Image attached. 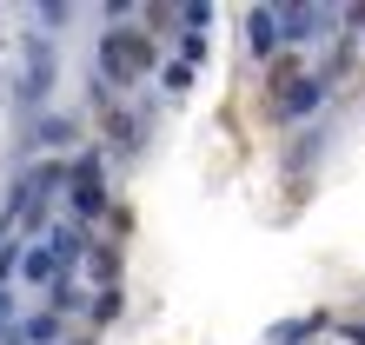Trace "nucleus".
Returning a JSON list of instances; mask_svg holds the SVG:
<instances>
[{
  "label": "nucleus",
  "instance_id": "423d86ee",
  "mask_svg": "<svg viewBox=\"0 0 365 345\" xmlns=\"http://www.w3.org/2000/svg\"><path fill=\"white\" fill-rule=\"evenodd\" d=\"M186 80H192V67L180 60V67H166V93H186Z\"/></svg>",
  "mask_w": 365,
  "mask_h": 345
},
{
  "label": "nucleus",
  "instance_id": "f257e3e1",
  "mask_svg": "<svg viewBox=\"0 0 365 345\" xmlns=\"http://www.w3.org/2000/svg\"><path fill=\"white\" fill-rule=\"evenodd\" d=\"M146 60H153V47H146V40H106V47H100V67H106V80H133L140 67H146Z\"/></svg>",
  "mask_w": 365,
  "mask_h": 345
},
{
  "label": "nucleus",
  "instance_id": "0eeeda50",
  "mask_svg": "<svg viewBox=\"0 0 365 345\" xmlns=\"http://www.w3.org/2000/svg\"><path fill=\"white\" fill-rule=\"evenodd\" d=\"M0 319H7V292H0Z\"/></svg>",
  "mask_w": 365,
  "mask_h": 345
},
{
  "label": "nucleus",
  "instance_id": "f03ea898",
  "mask_svg": "<svg viewBox=\"0 0 365 345\" xmlns=\"http://www.w3.org/2000/svg\"><path fill=\"white\" fill-rule=\"evenodd\" d=\"M73 212H80V220H100V212H106V192H100V160H93V153L73 166Z\"/></svg>",
  "mask_w": 365,
  "mask_h": 345
},
{
  "label": "nucleus",
  "instance_id": "39448f33",
  "mask_svg": "<svg viewBox=\"0 0 365 345\" xmlns=\"http://www.w3.org/2000/svg\"><path fill=\"white\" fill-rule=\"evenodd\" d=\"M53 332H60V319H53V312H40V319H27V332H20V339H34V345H47Z\"/></svg>",
  "mask_w": 365,
  "mask_h": 345
},
{
  "label": "nucleus",
  "instance_id": "20e7f679",
  "mask_svg": "<svg viewBox=\"0 0 365 345\" xmlns=\"http://www.w3.org/2000/svg\"><path fill=\"white\" fill-rule=\"evenodd\" d=\"M272 34H279V14H272V7H259V14H252V40H259L252 53H272Z\"/></svg>",
  "mask_w": 365,
  "mask_h": 345
},
{
  "label": "nucleus",
  "instance_id": "7ed1b4c3",
  "mask_svg": "<svg viewBox=\"0 0 365 345\" xmlns=\"http://www.w3.org/2000/svg\"><path fill=\"white\" fill-rule=\"evenodd\" d=\"M312 106H319V80H299L292 93L279 100V113H286V120H299V113H312Z\"/></svg>",
  "mask_w": 365,
  "mask_h": 345
}]
</instances>
